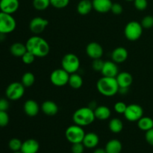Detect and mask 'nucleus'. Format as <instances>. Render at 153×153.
Masks as SVG:
<instances>
[{
    "label": "nucleus",
    "mask_w": 153,
    "mask_h": 153,
    "mask_svg": "<svg viewBox=\"0 0 153 153\" xmlns=\"http://www.w3.org/2000/svg\"><path fill=\"white\" fill-rule=\"evenodd\" d=\"M27 51L31 52L36 58H44L49 55L50 46L43 37L34 35L29 37L25 43Z\"/></svg>",
    "instance_id": "f257e3e1"
},
{
    "label": "nucleus",
    "mask_w": 153,
    "mask_h": 153,
    "mask_svg": "<svg viewBox=\"0 0 153 153\" xmlns=\"http://www.w3.org/2000/svg\"><path fill=\"white\" fill-rule=\"evenodd\" d=\"M97 88L100 94L102 96L111 97L117 94L120 87L116 78L102 76L97 82Z\"/></svg>",
    "instance_id": "f03ea898"
},
{
    "label": "nucleus",
    "mask_w": 153,
    "mask_h": 153,
    "mask_svg": "<svg viewBox=\"0 0 153 153\" xmlns=\"http://www.w3.org/2000/svg\"><path fill=\"white\" fill-rule=\"evenodd\" d=\"M96 117L93 109L89 107H82L77 109L73 115L75 124L82 127L88 126L94 123Z\"/></svg>",
    "instance_id": "7ed1b4c3"
},
{
    "label": "nucleus",
    "mask_w": 153,
    "mask_h": 153,
    "mask_svg": "<svg viewBox=\"0 0 153 153\" xmlns=\"http://www.w3.org/2000/svg\"><path fill=\"white\" fill-rule=\"evenodd\" d=\"M61 66L64 70L70 74L77 73L80 68V60L73 53H67L61 60Z\"/></svg>",
    "instance_id": "20e7f679"
},
{
    "label": "nucleus",
    "mask_w": 153,
    "mask_h": 153,
    "mask_svg": "<svg viewBox=\"0 0 153 153\" xmlns=\"http://www.w3.org/2000/svg\"><path fill=\"white\" fill-rule=\"evenodd\" d=\"M143 34V27L140 22L137 21H130L124 28V34L127 40L130 41H136L141 37Z\"/></svg>",
    "instance_id": "39448f33"
},
{
    "label": "nucleus",
    "mask_w": 153,
    "mask_h": 153,
    "mask_svg": "<svg viewBox=\"0 0 153 153\" xmlns=\"http://www.w3.org/2000/svg\"><path fill=\"white\" fill-rule=\"evenodd\" d=\"M16 27V19L12 14L0 11V34H7L12 33Z\"/></svg>",
    "instance_id": "423d86ee"
},
{
    "label": "nucleus",
    "mask_w": 153,
    "mask_h": 153,
    "mask_svg": "<svg viewBox=\"0 0 153 153\" xmlns=\"http://www.w3.org/2000/svg\"><path fill=\"white\" fill-rule=\"evenodd\" d=\"M85 135V132L83 129V127L76 125V124L69 126L65 131L66 138L72 144L76 143H82Z\"/></svg>",
    "instance_id": "0eeeda50"
},
{
    "label": "nucleus",
    "mask_w": 153,
    "mask_h": 153,
    "mask_svg": "<svg viewBox=\"0 0 153 153\" xmlns=\"http://www.w3.org/2000/svg\"><path fill=\"white\" fill-rule=\"evenodd\" d=\"M25 87L21 82H13L9 84L5 90L6 98L11 101H17L23 97Z\"/></svg>",
    "instance_id": "6e6552de"
},
{
    "label": "nucleus",
    "mask_w": 153,
    "mask_h": 153,
    "mask_svg": "<svg viewBox=\"0 0 153 153\" xmlns=\"http://www.w3.org/2000/svg\"><path fill=\"white\" fill-rule=\"evenodd\" d=\"M70 76V73L63 68L56 69L51 73L50 82L55 86L63 87L68 84Z\"/></svg>",
    "instance_id": "1a4fd4ad"
},
{
    "label": "nucleus",
    "mask_w": 153,
    "mask_h": 153,
    "mask_svg": "<svg viewBox=\"0 0 153 153\" xmlns=\"http://www.w3.org/2000/svg\"><path fill=\"white\" fill-rule=\"evenodd\" d=\"M123 115L126 119L130 122H137L142 117H143V109L140 105H128Z\"/></svg>",
    "instance_id": "9d476101"
},
{
    "label": "nucleus",
    "mask_w": 153,
    "mask_h": 153,
    "mask_svg": "<svg viewBox=\"0 0 153 153\" xmlns=\"http://www.w3.org/2000/svg\"><path fill=\"white\" fill-rule=\"evenodd\" d=\"M49 25V21L44 18L37 16L34 17L29 22V29L33 34H41L46 26Z\"/></svg>",
    "instance_id": "9b49d317"
},
{
    "label": "nucleus",
    "mask_w": 153,
    "mask_h": 153,
    "mask_svg": "<svg viewBox=\"0 0 153 153\" xmlns=\"http://www.w3.org/2000/svg\"><path fill=\"white\" fill-rule=\"evenodd\" d=\"M104 51L103 48L100 43L96 42H91L88 43L86 46V54L88 57L92 58L93 60L101 58L102 57Z\"/></svg>",
    "instance_id": "f8f14e48"
},
{
    "label": "nucleus",
    "mask_w": 153,
    "mask_h": 153,
    "mask_svg": "<svg viewBox=\"0 0 153 153\" xmlns=\"http://www.w3.org/2000/svg\"><path fill=\"white\" fill-rule=\"evenodd\" d=\"M19 7V0H1L0 11L13 14L16 13Z\"/></svg>",
    "instance_id": "ddd939ff"
},
{
    "label": "nucleus",
    "mask_w": 153,
    "mask_h": 153,
    "mask_svg": "<svg viewBox=\"0 0 153 153\" xmlns=\"http://www.w3.org/2000/svg\"><path fill=\"white\" fill-rule=\"evenodd\" d=\"M101 73L102 76L105 77L116 78L117 76L119 74V68L117 64L113 61H105Z\"/></svg>",
    "instance_id": "4468645a"
},
{
    "label": "nucleus",
    "mask_w": 153,
    "mask_h": 153,
    "mask_svg": "<svg viewBox=\"0 0 153 153\" xmlns=\"http://www.w3.org/2000/svg\"><path fill=\"white\" fill-rule=\"evenodd\" d=\"M93 7L97 12L105 13L111 11L113 2L111 0H93Z\"/></svg>",
    "instance_id": "2eb2a0df"
},
{
    "label": "nucleus",
    "mask_w": 153,
    "mask_h": 153,
    "mask_svg": "<svg viewBox=\"0 0 153 153\" xmlns=\"http://www.w3.org/2000/svg\"><path fill=\"white\" fill-rule=\"evenodd\" d=\"M128 51L126 49L122 46H119L117 47L113 50L111 52V59L116 64H120V63H123L126 61L128 58Z\"/></svg>",
    "instance_id": "dca6fc26"
},
{
    "label": "nucleus",
    "mask_w": 153,
    "mask_h": 153,
    "mask_svg": "<svg viewBox=\"0 0 153 153\" xmlns=\"http://www.w3.org/2000/svg\"><path fill=\"white\" fill-rule=\"evenodd\" d=\"M23 110L25 114L28 117H35L40 111V106L38 103L33 100H28L25 102Z\"/></svg>",
    "instance_id": "f3484780"
},
{
    "label": "nucleus",
    "mask_w": 153,
    "mask_h": 153,
    "mask_svg": "<svg viewBox=\"0 0 153 153\" xmlns=\"http://www.w3.org/2000/svg\"><path fill=\"white\" fill-rule=\"evenodd\" d=\"M40 149V144L35 139H28L22 142L20 152L22 153H37Z\"/></svg>",
    "instance_id": "a211bd4d"
},
{
    "label": "nucleus",
    "mask_w": 153,
    "mask_h": 153,
    "mask_svg": "<svg viewBox=\"0 0 153 153\" xmlns=\"http://www.w3.org/2000/svg\"><path fill=\"white\" fill-rule=\"evenodd\" d=\"M120 88H129L133 82V77L128 72H121L116 77Z\"/></svg>",
    "instance_id": "6ab92c4d"
},
{
    "label": "nucleus",
    "mask_w": 153,
    "mask_h": 153,
    "mask_svg": "<svg viewBox=\"0 0 153 153\" xmlns=\"http://www.w3.org/2000/svg\"><path fill=\"white\" fill-rule=\"evenodd\" d=\"M99 142H100L99 136L94 132H89L85 134L82 143L85 147L88 148V149H94L96 146H97Z\"/></svg>",
    "instance_id": "aec40b11"
},
{
    "label": "nucleus",
    "mask_w": 153,
    "mask_h": 153,
    "mask_svg": "<svg viewBox=\"0 0 153 153\" xmlns=\"http://www.w3.org/2000/svg\"><path fill=\"white\" fill-rule=\"evenodd\" d=\"M41 110L44 114L48 115V116H54L58 114V106L53 101L46 100V101L43 102L42 104Z\"/></svg>",
    "instance_id": "412c9836"
},
{
    "label": "nucleus",
    "mask_w": 153,
    "mask_h": 153,
    "mask_svg": "<svg viewBox=\"0 0 153 153\" xmlns=\"http://www.w3.org/2000/svg\"><path fill=\"white\" fill-rule=\"evenodd\" d=\"M94 115L96 119L99 120H106L109 119L111 114L110 108L105 105H99L94 109Z\"/></svg>",
    "instance_id": "4be33fe9"
},
{
    "label": "nucleus",
    "mask_w": 153,
    "mask_h": 153,
    "mask_svg": "<svg viewBox=\"0 0 153 153\" xmlns=\"http://www.w3.org/2000/svg\"><path fill=\"white\" fill-rule=\"evenodd\" d=\"M77 12L80 15H87L94 9L93 3L91 0H81L77 4Z\"/></svg>",
    "instance_id": "5701e85b"
},
{
    "label": "nucleus",
    "mask_w": 153,
    "mask_h": 153,
    "mask_svg": "<svg viewBox=\"0 0 153 153\" xmlns=\"http://www.w3.org/2000/svg\"><path fill=\"white\" fill-rule=\"evenodd\" d=\"M105 149L107 153H120L122 151L123 146L119 140L112 139L106 143Z\"/></svg>",
    "instance_id": "b1692460"
},
{
    "label": "nucleus",
    "mask_w": 153,
    "mask_h": 153,
    "mask_svg": "<svg viewBox=\"0 0 153 153\" xmlns=\"http://www.w3.org/2000/svg\"><path fill=\"white\" fill-rule=\"evenodd\" d=\"M27 52V48L25 44L22 43H14L10 46V52L12 55L15 57H21Z\"/></svg>",
    "instance_id": "393cba45"
},
{
    "label": "nucleus",
    "mask_w": 153,
    "mask_h": 153,
    "mask_svg": "<svg viewBox=\"0 0 153 153\" xmlns=\"http://www.w3.org/2000/svg\"><path fill=\"white\" fill-rule=\"evenodd\" d=\"M68 84L72 88H73V89H79V88H82V86L83 85V79H82V76L79 74H78L77 73H73V74H70Z\"/></svg>",
    "instance_id": "a878e982"
},
{
    "label": "nucleus",
    "mask_w": 153,
    "mask_h": 153,
    "mask_svg": "<svg viewBox=\"0 0 153 153\" xmlns=\"http://www.w3.org/2000/svg\"><path fill=\"white\" fill-rule=\"evenodd\" d=\"M108 127L111 132L114 133V134H118L123 129V123L119 118H112L109 121Z\"/></svg>",
    "instance_id": "bb28decb"
},
{
    "label": "nucleus",
    "mask_w": 153,
    "mask_h": 153,
    "mask_svg": "<svg viewBox=\"0 0 153 153\" xmlns=\"http://www.w3.org/2000/svg\"><path fill=\"white\" fill-rule=\"evenodd\" d=\"M137 126L142 131H148L153 128V120L149 117H142L137 121Z\"/></svg>",
    "instance_id": "cd10ccee"
},
{
    "label": "nucleus",
    "mask_w": 153,
    "mask_h": 153,
    "mask_svg": "<svg viewBox=\"0 0 153 153\" xmlns=\"http://www.w3.org/2000/svg\"><path fill=\"white\" fill-rule=\"evenodd\" d=\"M35 82V76L31 72L25 73L22 76L21 79V83L24 85L25 88H29L34 85Z\"/></svg>",
    "instance_id": "c85d7f7f"
},
{
    "label": "nucleus",
    "mask_w": 153,
    "mask_h": 153,
    "mask_svg": "<svg viewBox=\"0 0 153 153\" xmlns=\"http://www.w3.org/2000/svg\"><path fill=\"white\" fill-rule=\"evenodd\" d=\"M32 5L35 10L42 11L46 10L51 5L50 0H33Z\"/></svg>",
    "instance_id": "c756f323"
},
{
    "label": "nucleus",
    "mask_w": 153,
    "mask_h": 153,
    "mask_svg": "<svg viewBox=\"0 0 153 153\" xmlns=\"http://www.w3.org/2000/svg\"><path fill=\"white\" fill-rule=\"evenodd\" d=\"M22 142L18 138H12L8 142V147L13 152H18L20 151L22 147Z\"/></svg>",
    "instance_id": "7c9ffc66"
},
{
    "label": "nucleus",
    "mask_w": 153,
    "mask_h": 153,
    "mask_svg": "<svg viewBox=\"0 0 153 153\" xmlns=\"http://www.w3.org/2000/svg\"><path fill=\"white\" fill-rule=\"evenodd\" d=\"M140 24H141L143 28H145V29L152 28L153 27V16L147 15V16H144L142 19Z\"/></svg>",
    "instance_id": "2f4dec72"
},
{
    "label": "nucleus",
    "mask_w": 153,
    "mask_h": 153,
    "mask_svg": "<svg viewBox=\"0 0 153 153\" xmlns=\"http://www.w3.org/2000/svg\"><path fill=\"white\" fill-rule=\"evenodd\" d=\"M51 5L58 9H62L68 6L70 0H50Z\"/></svg>",
    "instance_id": "473e14b6"
},
{
    "label": "nucleus",
    "mask_w": 153,
    "mask_h": 153,
    "mask_svg": "<svg viewBox=\"0 0 153 153\" xmlns=\"http://www.w3.org/2000/svg\"><path fill=\"white\" fill-rule=\"evenodd\" d=\"M21 58H22V61L24 64H27V65H29V64H31L34 62L36 57L35 55H33L31 52L27 51V52L21 57Z\"/></svg>",
    "instance_id": "72a5a7b5"
},
{
    "label": "nucleus",
    "mask_w": 153,
    "mask_h": 153,
    "mask_svg": "<svg viewBox=\"0 0 153 153\" xmlns=\"http://www.w3.org/2000/svg\"><path fill=\"white\" fill-rule=\"evenodd\" d=\"M10 117L7 111H0V127H5L8 125Z\"/></svg>",
    "instance_id": "f704fd0d"
},
{
    "label": "nucleus",
    "mask_w": 153,
    "mask_h": 153,
    "mask_svg": "<svg viewBox=\"0 0 153 153\" xmlns=\"http://www.w3.org/2000/svg\"><path fill=\"white\" fill-rule=\"evenodd\" d=\"M105 61H103L101 58L93 60L92 68L96 72H101L104 66Z\"/></svg>",
    "instance_id": "c9c22d12"
},
{
    "label": "nucleus",
    "mask_w": 153,
    "mask_h": 153,
    "mask_svg": "<svg viewBox=\"0 0 153 153\" xmlns=\"http://www.w3.org/2000/svg\"><path fill=\"white\" fill-rule=\"evenodd\" d=\"M127 105L123 102H117L115 103L114 108L116 113L119 114H123L125 113L126 110Z\"/></svg>",
    "instance_id": "e433bc0d"
},
{
    "label": "nucleus",
    "mask_w": 153,
    "mask_h": 153,
    "mask_svg": "<svg viewBox=\"0 0 153 153\" xmlns=\"http://www.w3.org/2000/svg\"><path fill=\"white\" fill-rule=\"evenodd\" d=\"M133 1H134V7L140 11L146 10L148 6L147 0H134Z\"/></svg>",
    "instance_id": "4c0bfd02"
},
{
    "label": "nucleus",
    "mask_w": 153,
    "mask_h": 153,
    "mask_svg": "<svg viewBox=\"0 0 153 153\" xmlns=\"http://www.w3.org/2000/svg\"><path fill=\"white\" fill-rule=\"evenodd\" d=\"M84 151H85V146L82 143H76L72 144V153H83Z\"/></svg>",
    "instance_id": "58836bf2"
},
{
    "label": "nucleus",
    "mask_w": 153,
    "mask_h": 153,
    "mask_svg": "<svg viewBox=\"0 0 153 153\" xmlns=\"http://www.w3.org/2000/svg\"><path fill=\"white\" fill-rule=\"evenodd\" d=\"M111 11L115 15H120L123 13V7L121 5L120 3H113L111 6Z\"/></svg>",
    "instance_id": "ea45409f"
},
{
    "label": "nucleus",
    "mask_w": 153,
    "mask_h": 153,
    "mask_svg": "<svg viewBox=\"0 0 153 153\" xmlns=\"http://www.w3.org/2000/svg\"><path fill=\"white\" fill-rule=\"evenodd\" d=\"M8 99L5 98H1L0 99V111H7L9 108V104Z\"/></svg>",
    "instance_id": "a19ab883"
},
{
    "label": "nucleus",
    "mask_w": 153,
    "mask_h": 153,
    "mask_svg": "<svg viewBox=\"0 0 153 153\" xmlns=\"http://www.w3.org/2000/svg\"><path fill=\"white\" fill-rule=\"evenodd\" d=\"M145 138L146 142L151 146H153V128L146 131Z\"/></svg>",
    "instance_id": "79ce46f5"
},
{
    "label": "nucleus",
    "mask_w": 153,
    "mask_h": 153,
    "mask_svg": "<svg viewBox=\"0 0 153 153\" xmlns=\"http://www.w3.org/2000/svg\"><path fill=\"white\" fill-rule=\"evenodd\" d=\"M128 88H119V91H118V93L120 94L121 95H126V94H128Z\"/></svg>",
    "instance_id": "37998d69"
},
{
    "label": "nucleus",
    "mask_w": 153,
    "mask_h": 153,
    "mask_svg": "<svg viewBox=\"0 0 153 153\" xmlns=\"http://www.w3.org/2000/svg\"><path fill=\"white\" fill-rule=\"evenodd\" d=\"M93 153H107L105 151V149H102V148H97L94 151Z\"/></svg>",
    "instance_id": "c03bdc74"
},
{
    "label": "nucleus",
    "mask_w": 153,
    "mask_h": 153,
    "mask_svg": "<svg viewBox=\"0 0 153 153\" xmlns=\"http://www.w3.org/2000/svg\"><path fill=\"white\" fill-rule=\"evenodd\" d=\"M13 153H22V152H20V151H18V152H13Z\"/></svg>",
    "instance_id": "a18cd8bd"
},
{
    "label": "nucleus",
    "mask_w": 153,
    "mask_h": 153,
    "mask_svg": "<svg viewBox=\"0 0 153 153\" xmlns=\"http://www.w3.org/2000/svg\"><path fill=\"white\" fill-rule=\"evenodd\" d=\"M126 1H133L134 0H126Z\"/></svg>",
    "instance_id": "49530a36"
},
{
    "label": "nucleus",
    "mask_w": 153,
    "mask_h": 153,
    "mask_svg": "<svg viewBox=\"0 0 153 153\" xmlns=\"http://www.w3.org/2000/svg\"><path fill=\"white\" fill-rule=\"evenodd\" d=\"M0 1H1V0H0Z\"/></svg>",
    "instance_id": "de8ad7c7"
}]
</instances>
